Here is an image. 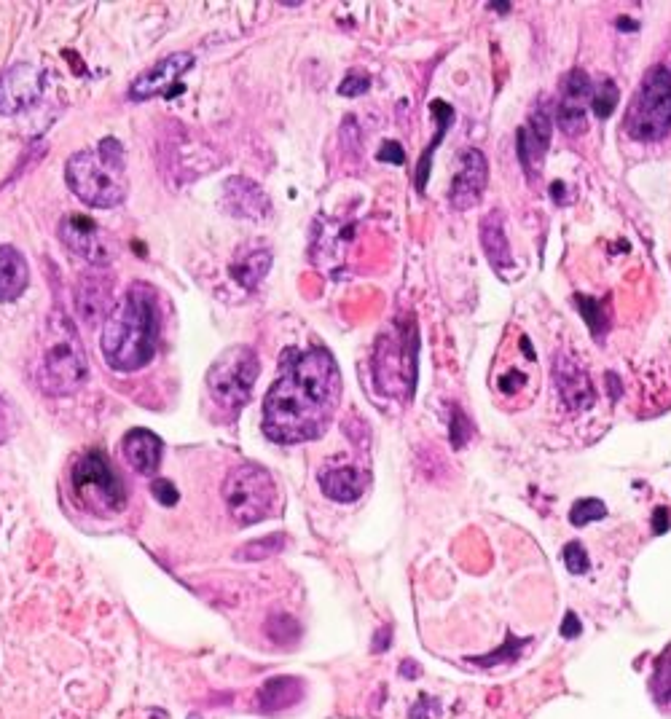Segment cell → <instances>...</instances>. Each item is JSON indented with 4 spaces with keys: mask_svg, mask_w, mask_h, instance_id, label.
<instances>
[{
    "mask_svg": "<svg viewBox=\"0 0 671 719\" xmlns=\"http://www.w3.org/2000/svg\"><path fill=\"white\" fill-rule=\"evenodd\" d=\"M341 400V371L328 349H285L280 376L266 392L264 432L274 443L320 438Z\"/></svg>",
    "mask_w": 671,
    "mask_h": 719,
    "instance_id": "cell-1",
    "label": "cell"
},
{
    "mask_svg": "<svg viewBox=\"0 0 671 719\" xmlns=\"http://www.w3.org/2000/svg\"><path fill=\"white\" fill-rule=\"evenodd\" d=\"M159 344V304L151 285L132 282L105 317L100 352L119 373H135L151 363Z\"/></svg>",
    "mask_w": 671,
    "mask_h": 719,
    "instance_id": "cell-2",
    "label": "cell"
},
{
    "mask_svg": "<svg viewBox=\"0 0 671 719\" xmlns=\"http://www.w3.org/2000/svg\"><path fill=\"white\" fill-rule=\"evenodd\" d=\"M89 363H86L84 341L78 336L68 314L51 312L43 328L41 355H38V387L51 398L76 395L86 384Z\"/></svg>",
    "mask_w": 671,
    "mask_h": 719,
    "instance_id": "cell-3",
    "label": "cell"
},
{
    "mask_svg": "<svg viewBox=\"0 0 671 719\" xmlns=\"http://www.w3.org/2000/svg\"><path fill=\"white\" fill-rule=\"evenodd\" d=\"M65 180L81 202L102 210L119 207L127 199L124 145L116 137H105L94 151H76L65 164Z\"/></svg>",
    "mask_w": 671,
    "mask_h": 719,
    "instance_id": "cell-4",
    "label": "cell"
},
{
    "mask_svg": "<svg viewBox=\"0 0 671 719\" xmlns=\"http://www.w3.org/2000/svg\"><path fill=\"white\" fill-rule=\"evenodd\" d=\"M626 135L637 143H655L671 132V73L655 65L645 73L629 110H626Z\"/></svg>",
    "mask_w": 671,
    "mask_h": 719,
    "instance_id": "cell-5",
    "label": "cell"
},
{
    "mask_svg": "<svg viewBox=\"0 0 671 719\" xmlns=\"http://www.w3.org/2000/svg\"><path fill=\"white\" fill-rule=\"evenodd\" d=\"M223 500L229 505L231 518L239 526H250L274 516L280 494H277V483H274L272 473L266 467L245 462V465H237L226 475Z\"/></svg>",
    "mask_w": 671,
    "mask_h": 719,
    "instance_id": "cell-6",
    "label": "cell"
},
{
    "mask_svg": "<svg viewBox=\"0 0 671 719\" xmlns=\"http://www.w3.org/2000/svg\"><path fill=\"white\" fill-rule=\"evenodd\" d=\"M70 483L78 502L97 516H116L127 508V489L119 473L113 470L111 459L102 451H86L70 473Z\"/></svg>",
    "mask_w": 671,
    "mask_h": 719,
    "instance_id": "cell-7",
    "label": "cell"
},
{
    "mask_svg": "<svg viewBox=\"0 0 671 719\" xmlns=\"http://www.w3.org/2000/svg\"><path fill=\"white\" fill-rule=\"evenodd\" d=\"M376 384L387 398H411L417 384V330L384 333L374 355Z\"/></svg>",
    "mask_w": 671,
    "mask_h": 719,
    "instance_id": "cell-8",
    "label": "cell"
},
{
    "mask_svg": "<svg viewBox=\"0 0 671 719\" xmlns=\"http://www.w3.org/2000/svg\"><path fill=\"white\" fill-rule=\"evenodd\" d=\"M258 371H261V363L255 349L242 344L226 349L207 371V387L213 392L215 403L226 411H239L247 406L258 381Z\"/></svg>",
    "mask_w": 671,
    "mask_h": 719,
    "instance_id": "cell-9",
    "label": "cell"
},
{
    "mask_svg": "<svg viewBox=\"0 0 671 719\" xmlns=\"http://www.w3.org/2000/svg\"><path fill=\"white\" fill-rule=\"evenodd\" d=\"M60 239L70 253L84 258L92 266H105L113 258V253H116L111 237L100 229V223L86 218V215H68V218L62 220Z\"/></svg>",
    "mask_w": 671,
    "mask_h": 719,
    "instance_id": "cell-10",
    "label": "cell"
},
{
    "mask_svg": "<svg viewBox=\"0 0 671 719\" xmlns=\"http://www.w3.org/2000/svg\"><path fill=\"white\" fill-rule=\"evenodd\" d=\"M43 94V70L30 62H19L0 73V116H17L33 108Z\"/></svg>",
    "mask_w": 671,
    "mask_h": 719,
    "instance_id": "cell-11",
    "label": "cell"
},
{
    "mask_svg": "<svg viewBox=\"0 0 671 719\" xmlns=\"http://www.w3.org/2000/svg\"><path fill=\"white\" fill-rule=\"evenodd\" d=\"M194 62V54H188V51L167 54L164 60H159L153 68H148L132 81V86H129V100L143 102L151 100V97H159V94H170L172 86L178 84L180 78L194 68Z\"/></svg>",
    "mask_w": 671,
    "mask_h": 719,
    "instance_id": "cell-12",
    "label": "cell"
},
{
    "mask_svg": "<svg viewBox=\"0 0 671 719\" xmlns=\"http://www.w3.org/2000/svg\"><path fill=\"white\" fill-rule=\"evenodd\" d=\"M591 78L583 70H570L564 81H561V102H559V127L564 135L580 137L588 132V110L586 105L591 102Z\"/></svg>",
    "mask_w": 671,
    "mask_h": 719,
    "instance_id": "cell-13",
    "label": "cell"
},
{
    "mask_svg": "<svg viewBox=\"0 0 671 719\" xmlns=\"http://www.w3.org/2000/svg\"><path fill=\"white\" fill-rule=\"evenodd\" d=\"M113 309V274L105 266L86 269L76 282V312L86 325H97Z\"/></svg>",
    "mask_w": 671,
    "mask_h": 719,
    "instance_id": "cell-14",
    "label": "cell"
},
{
    "mask_svg": "<svg viewBox=\"0 0 671 719\" xmlns=\"http://www.w3.org/2000/svg\"><path fill=\"white\" fill-rule=\"evenodd\" d=\"M489 180V164L478 148H465L459 153V172L451 180L449 202L457 210H470L473 204L481 202Z\"/></svg>",
    "mask_w": 671,
    "mask_h": 719,
    "instance_id": "cell-15",
    "label": "cell"
},
{
    "mask_svg": "<svg viewBox=\"0 0 671 719\" xmlns=\"http://www.w3.org/2000/svg\"><path fill=\"white\" fill-rule=\"evenodd\" d=\"M548 145H551V113L545 108H535L527 127L519 129V159L529 180H537Z\"/></svg>",
    "mask_w": 671,
    "mask_h": 719,
    "instance_id": "cell-16",
    "label": "cell"
},
{
    "mask_svg": "<svg viewBox=\"0 0 671 719\" xmlns=\"http://www.w3.org/2000/svg\"><path fill=\"white\" fill-rule=\"evenodd\" d=\"M553 381L561 400L572 411H583L594 403V384L588 379V371L570 355H559L553 363Z\"/></svg>",
    "mask_w": 671,
    "mask_h": 719,
    "instance_id": "cell-17",
    "label": "cell"
},
{
    "mask_svg": "<svg viewBox=\"0 0 671 719\" xmlns=\"http://www.w3.org/2000/svg\"><path fill=\"white\" fill-rule=\"evenodd\" d=\"M223 204L231 215L247 220H261L272 212V202L264 194V188L255 186L247 178H231L223 186Z\"/></svg>",
    "mask_w": 671,
    "mask_h": 719,
    "instance_id": "cell-18",
    "label": "cell"
},
{
    "mask_svg": "<svg viewBox=\"0 0 671 719\" xmlns=\"http://www.w3.org/2000/svg\"><path fill=\"white\" fill-rule=\"evenodd\" d=\"M162 451L164 443L162 438L151 430L135 427L127 432L124 438V457L132 465V470L140 475H153L162 465Z\"/></svg>",
    "mask_w": 671,
    "mask_h": 719,
    "instance_id": "cell-19",
    "label": "cell"
},
{
    "mask_svg": "<svg viewBox=\"0 0 671 719\" xmlns=\"http://www.w3.org/2000/svg\"><path fill=\"white\" fill-rule=\"evenodd\" d=\"M368 486V473L355 465H331L320 473V489L336 502H355Z\"/></svg>",
    "mask_w": 671,
    "mask_h": 719,
    "instance_id": "cell-20",
    "label": "cell"
},
{
    "mask_svg": "<svg viewBox=\"0 0 671 719\" xmlns=\"http://www.w3.org/2000/svg\"><path fill=\"white\" fill-rule=\"evenodd\" d=\"M30 285L27 258L14 245H0V301H17Z\"/></svg>",
    "mask_w": 671,
    "mask_h": 719,
    "instance_id": "cell-21",
    "label": "cell"
},
{
    "mask_svg": "<svg viewBox=\"0 0 671 719\" xmlns=\"http://www.w3.org/2000/svg\"><path fill=\"white\" fill-rule=\"evenodd\" d=\"M481 245H484V253L489 258L497 271L513 269V255H510L508 237H505V226H502V215L500 212H489L481 223Z\"/></svg>",
    "mask_w": 671,
    "mask_h": 719,
    "instance_id": "cell-22",
    "label": "cell"
},
{
    "mask_svg": "<svg viewBox=\"0 0 671 719\" xmlns=\"http://www.w3.org/2000/svg\"><path fill=\"white\" fill-rule=\"evenodd\" d=\"M304 695V682L296 677H272L261 687L258 693V709L272 714V711H282L301 701Z\"/></svg>",
    "mask_w": 671,
    "mask_h": 719,
    "instance_id": "cell-23",
    "label": "cell"
},
{
    "mask_svg": "<svg viewBox=\"0 0 671 719\" xmlns=\"http://www.w3.org/2000/svg\"><path fill=\"white\" fill-rule=\"evenodd\" d=\"M269 266H272V250H266V247H255L250 253H245L239 261H234L231 266V274H234V280L242 285L245 290H255L258 288V282L264 280L266 274H269Z\"/></svg>",
    "mask_w": 671,
    "mask_h": 719,
    "instance_id": "cell-24",
    "label": "cell"
},
{
    "mask_svg": "<svg viewBox=\"0 0 671 719\" xmlns=\"http://www.w3.org/2000/svg\"><path fill=\"white\" fill-rule=\"evenodd\" d=\"M430 108H433L435 119H438V132H435L433 143L427 145V151L422 153V161H419V175H417L419 191H425L427 172H430V159H433V151L438 148V145H441V140L446 137V132H449L451 121H454V110H451V105H446V102L435 100Z\"/></svg>",
    "mask_w": 671,
    "mask_h": 719,
    "instance_id": "cell-25",
    "label": "cell"
},
{
    "mask_svg": "<svg viewBox=\"0 0 671 719\" xmlns=\"http://www.w3.org/2000/svg\"><path fill=\"white\" fill-rule=\"evenodd\" d=\"M618 100H621V92H618V84L612 78H602L591 92V108L599 119L612 116V110L618 108Z\"/></svg>",
    "mask_w": 671,
    "mask_h": 719,
    "instance_id": "cell-26",
    "label": "cell"
},
{
    "mask_svg": "<svg viewBox=\"0 0 671 719\" xmlns=\"http://www.w3.org/2000/svg\"><path fill=\"white\" fill-rule=\"evenodd\" d=\"M285 534H269V537H261V540L255 542H247L245 548L239 550L237 559L239 561H261V559H269L274 553H280L285 548Z\"/></svg>",
    "mask_w": 671,
    "mask_h": 719,
    "instance_id": "cell-27",
    "label": "cell"
},
{
    "mask_svg": "<svg viewBox=\"0 0 671 719\" xmlns=\"http://www.w3.org/2000/svg\"><path fill=\"white\" fill-rule=\"evenodd\" d=\"M578 304H580V314H583V320L591 325V333H594V339H602L604 330H607V312H604V306L591 296H578Z\"/></svg>",
    "mask_w": 671,
    "mask_h": 719,
    "instance_id": "cell-28",
    "label": "cell"
},
{
    "mask_svg": "<svg viewBox=\"0 0 671 719\" xmlns=\"http://www.w3.org/2000/svg\"><path fill=\"white\" fill-rule=\"evenodd\" d=\"M607 516V505L602 500H578L570 510V521L575 526H586L591 521H602Z\"/></svg>",
    "mask_w": 671,
    "mask_h": 719,
    "instance_id": "cell-29",
    "label": "cell"
},
{
    "mask_svg": "<svg viewBox=\"0 0 671 719\" xmlns=\"http://www.w3.org/2000/svg\"><path fill=\"white\" fill-rule=\"evenodd\" d=\"M266 631H269V636H272L274 642H280V644L296 642L298 634H301V628H298V623L290 618V615H274V618L269 620Z\"/></svg>",
    "mask_w": 671,
    "mask_h": 719,
    "instance_id": "cell-30",
    "label": "cell"
},
{
    "mask_svg": "<svg viewBox=\"0 0 671 719\" xmlns=\"http://www.w3.org/2000/svg\"><path fill=\"white\" fill-rule=\"evenodd\" d=\"M561 559H564V564H567V569H570L572 575H583V572H588V556L580 542H570L567 548L561 550Z\"/></svg>",
    "mask_w": 671,
    "mask_h": 719,
    "instance_id": "cell-31",
    "label": "cell"
},
{
    "mask_svg": "<svg viewBox=\"0 0 671 719\" xmlns=\"http://www.w3.org/2000/svg\"><path fill=\"white\" fill-rule=\"evenodd\" d=\"M368 86H371V78L363 73V70H352L339 86V94L341 97H360L363 92H368Z\"/></svg>",
    "mask_w": 671,
    "mask_h": 719,
    "instance_id": "cell-32",
    "label": "cell"
},
{
    "mask_svg": "<svg viewBox=\"0 0 671 719\" xmlns=\"http://www.w3.org/2000/svg\"><path fill=\"white\" fill-rule=\"evenodd\" d=\"M470 435H473V430H470L468 416L462 414L459 408H454V411H451V443H454L457 449H462L470 440Z\"/></svg>",
    "mask_w": 671,
    "mask_h": 719,
    "instance_id": "cell-33",
    "label": "cell"
},
{
    "mask_svg": "<svg viewBox=\"0 0 671 719\" xmlns=\"http://www.w3.org/2000/svg\"><path fill=\"white\" fill-rule=\"evenodd\" d=\"M151 491H153V497L162 502L164 508H172V505H178L180 494H178V489H175V486H172L170 481H153Z\"/></svg>",
    "mask_w": 671,
    "mask_h": 719,
    "instance_id": "cell-34",
    "label": "cell"
},
{
    "mask_svg": "<svg viewBox=\"0 0 671 719\" xmlns=\"http://www.w3.org/2000/svg\"><path fill=\"white\" fill-rule=\"evenodd\" d=\"M505 655H510V658L521 655V644L516 642V639H508V647H502V650L492 652L489 658H478V663H481V666H494L497 660H505Z\"/></svg>",
    "mask_w": 671,
    "mask_h": 719,
    "instance_id": "cell-35",
    "label": "cell"
},
{
    "mask_svg": "<svg viewBox=\"0 0 671 719\" xmlns=\"http://www.w3.org/2000/svg\"><path fill=\"white\" fill-rule=\"evenodd\" d=\"M403 148H400L395 140H387V143L382 145V151H379V161H390V164H403Z\"/></svg>",
    "mask_w": 671,
    "mask_h": 719,
    "instance_id": "cell-36",
    "label": "cell"
},
{
    "mask_svg": "<svg viewBox=\"0 0 671 719\" xmlns=\"http://www.w3.org/2000/svg\"><path fill=\"white\" fill-rule=\"evenodd\" d=\"M658 693L671 701V660H663V666L658 669Z\"/></svg>",
    "mask_w": 671,
    "mask_h": 719,
    "instance_id": "cell-37",
    "label": "cell"
},
{
    "mask_svg": "<svg viewBox=\"0 0 671 719\" xmlns=\"http://www.w3.org/2000/svg\"><path fill=\"white\" fill-rule=\"evenodd\" d=\"M435 709H438V706H435L433 698L422 695V698H419V703H417V709H411V719H430V717H433Z\"/></svg>",
    "mask_w": 671,
    "mask_h": 719,
    "instance_id": "cell-38",
    "label": "cell"
},
{
    "mask_svg": "<svg viewBox=\"0 0 671 719\" xmlns=\"http://www.w3.org/2000/svg\"><path fill=\"white\" fill-rule=\"evenodd\" d=\"M561 634L567 636V639H575L580 634V620L575 612H567L564 615V623H561Z\"/></svg>",
    "mask_w": 671,
    "mask_h": 719,
    "instance_id": "cell-39",
    "label": "cell"
},
{
    "mask_svg": "<svg viewBox=\"0 0 671 719\" xmlns=\"http://www.w3.org/2000/svg\"><path fill=\"white\" fill-rule=\"evenodd\" d=\"M11 432V414H9V406H6V400L0 398V443L9 438Z\"/></svg>",
    "mask_w": 671,
    "mask_h": 719,
    "instance_id": "cell-40",
    "label": "cell"
},
{
    "mask_svg": "<svg viewBox=\"0 0 671 719\" xmlns=\"http://www.w3.org/2000/svg\"><path fill=\"white\" fill-rule=\"evenodd\" d=\"M400 674L406 679H414V674H419V666L417 663H411V660H406V663L400 666Z\"/></svg>",
    "mask_w": 671,
    "mask_h": 719,
    "instance_id": "cell-41",
    "label": "cell"
}]
</instances>
